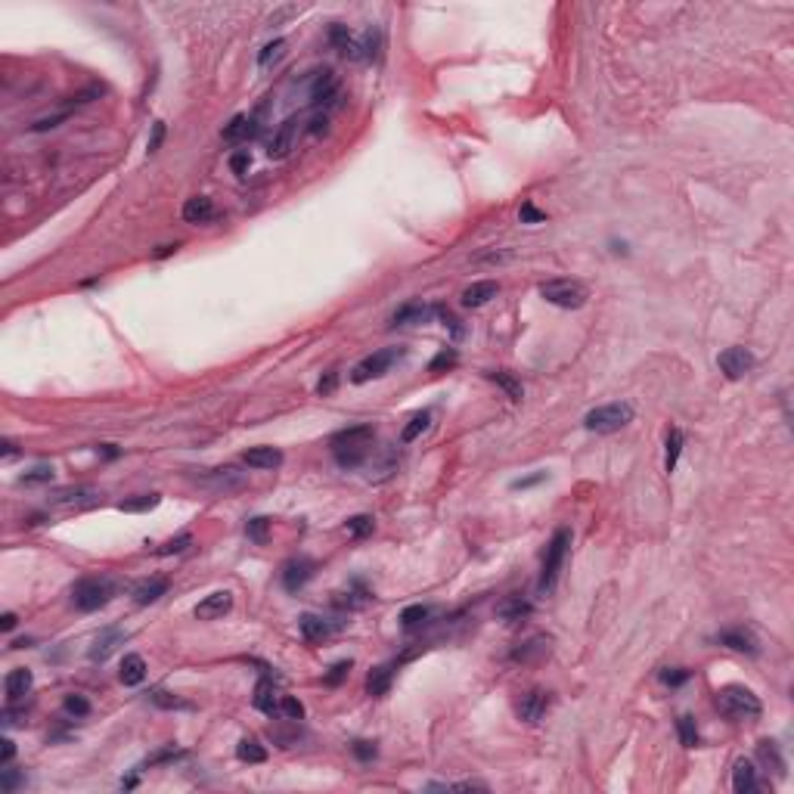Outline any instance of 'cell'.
Instances as JSON below:
<instances>
[{"instance_id": "cell-1", "label": "cell", "mask_w": 794, "mask_h": 794, "mask_svg": "<svg viewBox=\"0 0 794 794\" xmlns=\"http://www.w3.org/2000/svg\"><path fill=\"white\" fill-rule=\"evenodd\" d=\"M373 441H376L373 425H354V428L338 432L335 438H332V450H335L338 465H344V469L360 465L363 459L373 453Z\"/></svg>"}, {"instance_id": "cell-2", "label": "cell", "mask_w": 794, "mask_h": 794, "mask_svg": "<svg viewBox=\"0 0 794 794\" xmlns=\"http://www.w3.org/2000/svg\"><path fill=\"white\" fill-rule=\"evenodd\" d=\"M714 704H717V710H720L723 717H729V720H735V723L757 720V717L764 714L760 698L754 695L751 689H745V686H723V689H717Z\"/></svg>"}, {"instance_id": "cell-3", "label": "cell", "mask_w": 794, "mask_h": 794, "mask_svg": "<svg viewBox=\"0 0 794 794\" xmlns=\"http://www.w3.org/2000/svg\"><path fill=\"white\" fill-rule=\"evenodd\" d=\"M568 546H571V530H568V528H559V530L553 534V540H549L546 555H543V571H540V584H537V593H540V596L553 593L555 580H559L562 565H565Z\"/></svg>"}, {"instance_id": "cell-4", "label": "cell", "mask_w": 794, "mask_h": 794, "mask_svg": "<svg viewBox=\"0 0 794 794\" xmlns=\"http://www.w3.org/2000/svg\"><path fill=\"white\" fill-rule=\"evenodd\" d=\"M633 422V407L630 403H605V407H596L584 416V425L596 434H614L624 425Z\"/></svg>"}, {"instance_id": "cell-5", "label": "cell", "mask_w": 794, "mask_h": 794, "mask_svg": "<svg viewBox=\"0 0 794 794\" xmlns=\"http://www.w3.org/2000/svg\"><path fill=\"white\" fill-rule=\"evenodd\" d=\"M115 596V584L106 578H84L72 587V602L78 611H100Z\"/></svg>"}, {"instance_id": "cell-6", "label": "cell", "mask_w": 794, "mask_h": 794, "mask_svg": "<svg viewBox=\"0 0 794 794\" xmlns=\"http://www.w3.org/2000/svg\"><path fill=\"white\" fill-rule=\"evenodd\" d=\"M540 295L555 307L578 311L587 304V286L578 279H546V283H540Z\"/></svg>"}, {"instance_id": "cell-7", "label": "cell", "mask_w": 794, "mask_h": 794, "mask_svg": "<svg viewBox=\"0 0 794 794\" xmlns=\"http://www.w3.org/2000/svg\"><path fill=\"white\" fill-rule=\"evenodd\" d=\"M403 351H397V348H385V351H376V354L363 357V360L351 369V382H354V385H363V382H369V379H379V376H385L388 369H391V363Z\"/></svg>"}, {"instance_id": "cell-8", "label": "cell", "mask_w": 794, "mask_h": 794, "mask_svg": "<svg viewBox=\"0 0 794 794\" xmlns=\"http://www.w3.org/2000/svg\"><path fill=\"white\" fill-rule=\"evenodd\" d=\"M307 93H311V106H332L338 97V81L332 75V68H320V72H311L307 78Z\"/></svg>"}, {"instance_id": "cell-9", "label": "cell", "mask_w": 794, "mask_h": 794, "mask_svg": "<svg viewBox=\"0 0 794 794\" xmlns=\"http://www.w3.org/2000/svg\"><path fill=\"white\" fill-rule=\"evenodd\" d=\"M717 363H720L723 376L735 382V379H741V376H748L754 369V354L748 348H726Z\"/></svg>"}, {"instance_id": "cell-10", "label": "cell", "mask_w": 794, "mask_h": 794, "mask_svg": "<svg viewBox=\"0 0 794 794\" xmlns=\"http://www.w3.org/2000/svg\"><path fill=\"white\" fill-rule=\"evenodd\" d=\"M313 571H317V565H313L307 555H295V559H289L283 565V587L289 593L304 590V584L313 578Z\"/></svg>"}, {"instance_id": "cell-11", "label": "cell", "mask_w": 794, "mask_h": 794, "mask_svg": "<svg viewBox=\"0 0 794 794\" xmlns=\"http://www.w3.org/2000/svg\"><path fill=\"white\" fill-rule=\"evenodd\" d=\"M295 140H298V118H286L283 124L277 127V133H273L270 146H267V156L286 158L292 149H295Z\"/></svg>"}, {"instance_id": "cell-12", "label": "cell", "mask_w": 794, "mask_h": 794, "mask_svg": "<svg viewBox=\"0 0 794 794\" xmlns=\"http://www.w3.org/2000/svg\"><path fill=\"white\" fill-rule=\"evenodd\" d=\"M233 608V593H227V590H217V593H211V596H205L202 602L196 605V618L198 620H217V618H223V614Z\"/></svg>"}, {"instance_id": "cell-13", "label": "cell", "mask_w": 794, "mask_h": 794, "mask_svg": "<svg viewBox=\"0 0 794 794\" xmlns=\"http://www.w3.org/2000/svg\"><path fill=\"white\" fill-rule=\"evenodd\" d=\"M549 708V692H543V689H530L528 695H521V701H518V717H521L524 723H537L543 714H546Z\"/></svg>"}, {"instance_id": "cell-14", "label": "cell", "mask_w": 794, "mask_h": 794, "mask_svg": "<svg viewBox=\"0 0 794 794\" xmlns=\"http://www.w3.org/2000/svg\"><path fill=\"white\" fill-rule=\"evenodd\" d=\"M298 627H301V636H304L307 643H323L326 636H332V633L338 630V624L320 618V614H301Z\"/></svg>"}, {"instance_id": "cell-15", "label": "cell", "mask_w": 794, "mask_h": 794, "mask_svg": "<svg viewBox=\"0 0 794 794\" xmlns=\"http://www.w3.org/2000/svg\"><path fill=\"white\" fill-rule=\"evenodd\" d=\"M127 639V633L124 630H118V627H106V630L100 633L97 639H93V649H91V661H106L109 655H112L115 649H118L121 643Z\"/></svg>"}, {"instance_id": "cell-16", "label": "cell", "mask_w": 794, "mask_h": 794, "mask_svg": "<svg viewBox=\"0 0 794 794\" xmlns=\"http://www.w3.org/2000/svg\"><path fill=\"white\" fill-rule=\"evenodd\" d=\"M717 643L726 645V649H732V652L757 655V639H754V633L745 630V627H739V630H723L720 636H717Z\"/></svg>"}, {"instance_id": "cell-17", "label": "cell", "mask_w": 794, "mask_h": 794, "mask_svg": "<svg viewBox=\"0 0 794 794\" xmlns=\"http://www.w3.org/2000/svg\"><path fill=\"white\" fill-rule=\"evenodd\" d=\"M31 683H35V676H31V670H25V667H16V670H10L6 674V683H3V689H6V701H22L25 695L31 692Z\"/></svg>"}, {"instance_id": "cell-18", "label": "cell", "mask_w": 794, "mask_h": 794, "mask_svg": "<svg viewBox=\"0 0 794 794\" xmlns=\"http://www.w3.org/2000/svg\"><path fill=\"white\" fill-rule=\"evenodd\" d=\"M242 459H246L248 469H277L283 463V453L277 447H252V450L242 453Z\"/></svg>"}, {"instance_id": "cell-19", "label": "cell", "mask_w": 794, "mask_h": 794, "mask_svg": "<svg viewBox=\"0 0 794 794\" xmlns=\"http://www.w3.org/2000/svg\"><path fill=\"white\" fill-rule=\"evenodd\" d=\"M329 41H332V47H335L342 56H348V59H363L360 44L351 37L348 25H332V28H329Z\"/></svg>"}, {"instance_id": "cell-20", "label": "cell", "mask_w": 794, "mask_h": 794, "mask_svg": "<svg viewBox=\"0 0 794 794\" xmlns=\"http://www.w3.org/2000/svg\"><path fill=\"white\" fill-rule=\"evenodd\" d=\"M165 593H168V580L165 578L140 580V584L133 587V602H137V605H152V602H158Z\"/></svg>"}, {"instance_id": "cell-21", "label": "cell", "mask_w": 794, "mask_h": 794, "mask_svg": "<svg viewBox=\"0 0 794 794\" xmlns=\"http://www.w3.org/2000/svg\"><path fill=\"white\" fill-rule=\"evenodd\" d=\"M214 217V202L208 196H193L183 205V221L187 223H208Z\"/></svg>"}, {"instance_id": "cell-22", "label": "cell", "mask_w": 794, "mask_h": 794, "mask_svg": "<svg viewBox=\"0 0 794 794\" xmlns=\"http://www.w3.org/2000/svg\"><path fill=\"white\" fill-rule=\"evenodd\" d=\"M497 292H499V283H494V279L472 283L469 289L463 292V304H465V307H484L490 298H497Z\"/></svg>"}, {"instance_id": "cell-23", "label": "cell", "mask_w": 794, "mask_h": 794, "mask_svg": "<svg viewBox=\"0 0 794 794\" xmlns=\"http://www.w3.org/2000/svg\"><path fill=\"white\" fill-rule=\"evenodd\" d=\"M391 680H394V664H382V667H373L367 676V692L373 698H382L388 695L391 689Z\"/></svg>"}, {"instance_id": "cell-24", "label": "cell", "mask_w": 794, "mask_h": 794, "mask_svg": "<svg viewBox=\"0 0 794 794\" xmlns=\"http://www.w3.org/2000/svg\"><path fill=\"white\" fill-rule=\"evenodd\" d=\"M543 655H549V636H530L528 643H521L515 652H512V661L528 664V661H537V658H543Z\"/></svg>"}, {"instance_id": "cell-25", "label": "cell", "mask_w": 794, "mask_h": 794, "mask_svg": "<svg viewBox=\"0 0 794 794\" xmlns=\"http://www.w3.org/2000/svg\"><path fill=\"white\" fill-rule=\"evenodd\" d=\"M438 313V307H428V304H403L400 311L394 313L391 323L394 326H409V323H428V320Z\"/></svg>"}, {"instance_id": "cell-26", "label": "cell", "mask_w": 794, "mask_h": 794, "mask_svg": "<svg viewBox=\"0 0 794 794\" xmlns=\"http://www.w3.org/2000/svg\"><path fill=\"white\" fill-rule=\"evenodd\" d=\"M732 788L739 794H751L757 791V770H754L751 760H739L732 770Z\"/></svg>"}, {"instance_id": "cell-27", "label": "cell", "mask_w": 794, "mask_h": 794, "mask_svg": "<svg viewBox=\"0 0 794 794\" xmlns=\"http://www.w3.org/2000/svg\"><path fill=\"white\" fill-rule=\"evenodd\" d=\"M118 676H121V683H124V686H140V683L146 680V661H143L140 655H124Z\"/></svg>"}, {"instance_id": "cell-28", "label": "cell", "mask_w": 794, "mask_h": 794, "mask_svg": "<svg viewBox=\"0 0 794 794\" xmlns=\"http://www.w3.org/2000/svg\"><path fill=\"white\" fill-rule=\"evenodd\" d=\"M255 708L261 710V714L273 717L279 710V701H277V689H273L270 680H261L258 686H255Z\"/></svg>"}, {"instance_id": "cell-29", "label": "cell", "mask_w": 794, "mask_h": 794, "mask_svg": "<svg viewBox=\"0 0 794 794\" xmlns=\"http://www.w3.org/2000/svg\"><path fill=\"white\" fill-rule=\"evenodd\" d=\"M528 614H530V602H524L521 596H509V599L499 605V618L509 620V624H515V620L528 618Z\"/></svg>"}, {"instance_id": "cell-30", "label": "cell", "mask_w": 794, "mask_h": 794, "mask_svg": "<svg viewBox=\"0 0 794 794\" xmlns=\"http://www.w3.org/2000/svg\"><path fill=\"white\" fill-rule=\"evenodd\" d=\"M236 757H239L242 764H264V760H267V748L258 745L255 739H239V745H236Z\"/></svg>"}, {"instance_id": "cell-31", "label": "cell", "mask_w": 794, "mask_h": 794, "mask_svg": "<svg viewBox=\"0 0 794 794\" xmlns=\"http://www.w3.org/2000/svg\"><path fill=\"white\" fill-rule=\"evenodd\" d=\"M757 757H760V764H764V766H773L779 776L785 773V760H782V754H779L776 741H770V739L760 741V745H757Z\"/></svg>"}, {"instance_id": "cell-32", "label": "cell", "mask_w": 794, "mask_h": 794, "mask_svg": "<svg viewBox=\"0 0 794 794\" xmlns=\"http://www.w3.org/2000/svg\"><path fill=\"white\" fill-rule=\"evenodd\" d=\"M252 131H255V127H252V118H246V115H236V118L230 121L227 127H223L221 137L227 140V143H239V140H246Z\"/></svg>"}, {"instance_id": "cell-33", "label": "cell", "mask_w": 794, "mask_h": 794, "mask_svg": "<svg viewBox=\"0 0 794 794\" xmlns=\"http://www.w3.org/2000/svg\"><path fill=\"white\" fill-rule=\"evenodd\" d=\"M428 425H432V413H416L413 419H409L407 425H403V432H400V441H403V444H413V441L419 438V434L425 432Z\"/></svg>"}, {"instance_id": "cell-34", "label": "cell", "mask_w": 794, "mask_h": 794, "mask_svg": "<svg viewBox=\"0 0 794 794\" xmlns=\"http://www.w3.org/2000/svg\"><path fill=\"white\" fill-rule=\"evenodd\" d=\"M683 441H686V438H683L680 428H670V434H667V456H664V469H667V472H674L676 463H680Z\"/></svg>"}, {"instance_id": "cell-35", "label": "cell", "mask_w": 794, "mask_h": 794, "mask_svg": "<svg viewBox=\"0 0 794 794\" xmlns=\"http://www.w3.org/2000/svg\"><path fill=\"white\" fill-rule=\"evenodd\" d=\"M344 530H348L354 540H363V537H369L376 530V521H373V515H354V518L344 521Z\"/></svg>"}, {"instance_id": "cell-36", "label": "cell", "mask_w": 794, "mask_h": 794, "mask_svg": "<svg viewBox=\"0 0 794 794\" xmlns=\"http://www.w3.org/2000/svg\"><path fill=\"white\" fill-rule=\"evenodd\" d=\"M490 379L497 382L499 388H503L506 394L512 397V400H521V394H524V388H521V382L515 379L512 373H506V369H497V373H490Z\"/></svg>"}, {"instance_id": "cell-37", "label": "cell", "mask_w": 794, "mask_h": 794, "mask_svg": "<svg viewBox=\"0 0 794 794\" xmlns=\"http://www.w3.org/2000/svg\"><path fill=\"white\" fill-rule=\"evenodd\" d=\"M283 53H286V41H283V37H277V41H270V44H267V47L258 53V66H261V68H270L273 62L283 59Z\"/></svg>"}, {"instance_id": "cell-38", "label": "cell", "mask_w": 794, "mask_h": 794, "mask_svg": "<svg viewBox=\"0 0 794 794\" xmlns=\"http://www.w3.org/2000/svg\"><path fill=\"white\" fill-rule=\"evenodd\" d=\"M158 494H140V497H133V499H124V503H118V509L121 512H149V509H156L158 506Z\"/></svg>"}, {"instance_id": "cell-39", "label": "cell", "mask_w": 794, "mask_h": 794, "mask_svg": "<svg viewBox=\"0 0 794 794\" xmlns=\"http://www.w3.org/2000/svg\"><path fill=\"white\" fill-rule=\"evenodd\" d=\"M428 618H432V608H428V605H409V608H403V611H400V624L407 627V630L419 627L422 620H428Z\"/></svg>"}, {"instance_id": "cell-40", "label": "cell", "mask_w": 794, "mask_h": 794, "mask_svg": "<svg viewBox=\"0 0 794 794\" xmlns=\"http://www.w3.org/2000/svg\"><path fill=\"white\" fill-rule=\"evenodd\" d=\"M676 732H680V741H683L686 748H695V745H698V726H695V720H692L689 714L676 720Z\"/></svg>"}, {"instance_id": "cell-41", "label": "cell", "mask_w": 794, "mask_h": 794, "mask_svg": "<svg viewBox=\"0 0 794 794\" xmlns=\"http://www.w3.org/2000/svg\"><path fill=\"white\" fill-rule=\"evenodd\" d=\"M379 47H382V35H379V28H369L367 35H363V41H360V53H363V59H379Z\"/></svg>"}, {"instance_id": "cell-42", "label": "cell", "mask_w": 794, "mask_h": 794, "mask_svg": "<svg viewBox=\"0 0 794 794\" xmlns=\"http://www.w3.org/2000/svg\"><path fill=\"white\" fill-rule=\"evenodd\" d=\"M246 534L252 543H267V534H270V521L267 518H252L246 524Z\"/></svg>"}, {"instance_id": "cell-43", "label": "cell", "mask_w": 794, "mask_h": 794, "mask_svg": "<svg viewBox=\"0 0 794 794\" xmlns=\"http://www.w3.org/2000/svg\"><path fill=\"white\" fill-rule=\"evenodd\" d=\"M190 543H193V534H177V537H171L168 543H162L156 553H158V555H174V553H183Z\"/></svg>"}, {"instance_id": "cell-44", "label": "cell", "mask_w": 794, "mask_h": 794, "mask_svg": "<svg viewBox=\"0 0 794 794\" xmlns=\"http://www.w3.org/2000/svg\"><path fill=\"white\" fill-rule=\"evenodd\" d=\"M279 714H283L286 720H301V717H304V704L292 695H283L279 698Z\"/></svg>"}, {"instance_id": "cell-45", "label": "cell", "mask_w": 794, "mask_h": 794, "mask_svg": "<svg viewBox=\"0 0 794 794\" xmlns=\"http://www.w3.org/2000/svg\"><path fill=\"white\" fill-rule=\"evenodd\" d=\"M456 360H459V357H456V348H444L432 363H428V369H432V373H444V369L456 367Z\"/></svg>"}, {"instance_id": "cell-46", "label": "cell", "mask_w": 794, "mask_h": 794, "mask_svg": "<svg viewBox=\"0 0 794 794\" xmlns=\"http://www.w3.org/2000/svg\"><path fill=\"white\" fill-rule=\"evenodd\" d=\"M19 481H22V484H47V481H53V465H35V469L25 472Z\"/></svg>"}, {"instance_id": "cell-47", "label": "cell", "mask_w": 794, "mask_h": 794, "mask_svg": "<svg viewBox=\"0 0 794 794\" xmlns=\"http://www.w3.org/2000/svg\"><path fill=\"white\" fill-rule=\"evenodd\" d=\"M66 710L72 717H87L91 714V701L84 695H66Z\"/></svg>"}, {"instance_id": "cell-48", "label": "cell", "mask_w": 794, "mask_h": 794, "mask_svg": "<svg viewBox=\"0 0 794 794\" xmlns=\"http://www.w3.org/2000/svg\"><path fill=\"white\" fill-rule=\"evenodd\" d=\"M152 701L158 704V708H190L183 698H177V695H171V692H165V689H156V692L149 695Z\"/></svg>"}, {"instance_id": "cell-49", "label": "cell", "mask_w": 794, "mask_h": 794, "mask_svg": "<svg viewBox=\"0 0 794 794\" xmlns=\"http://www.w3.org/2000/svg\"><path fill=\"white\" fill-rule=\"evenodd\" d=\"M81 497H93L91 488H75V490H56L53 503H81Z\"/></svg>"}, {"instance_id": "cell-50", "label": "cell", "mask_w": 794, "mask_h": 794, "mask_svg": "<svg viewBox=\"0 0 794 794\" xmlns=\"http://www.w3.org/2000/svg\"><path fill=\"white\" fill-rule=\"evenodd\" d=\"M686 680H689V670H683V667L661 670V683H664V686H683Z\"/></svg>"}, {"instance_id": "cell-51", "label": "cell", "mask_w": 794, "mask_h": 794, "mask_svg": "<svg viewBox=\"0 0 794 794\" xmlns=\"http://www.w3.org/2000/svg\"><path fill=\"white\" fill-rule=\"evenodd\" d=\"M518 217H521V223H540V221H546V214H543L540 208H534L530 202H524V205H521Z\"/></svg>"}, {"instance_id": "cell-52", "label": "cell", "mask_w": 794, "mask_h": 794, "mask_svg": "<svg viewBox=\"0 0 794 794\" xmlns=\"http://www.w3.org/2000/svg\"><path fill=\"white\" fill-rule=\"evenodd\" d=\"M22 782H25V776H19V773H12V770H0V785H3V791L12 794Z\"/></svg>"}, {"instance_id": "cell-53", "label": "cell", "mask_w": 794, "mask_h": 794, "mask_svg": "<svg viewBox=\"0 0 794 794\" xmlns=\"http://www.w3.org/2000/svg\"><path fill=\"white\" fill-rule=\"evenodd\" d=\"M165 131H168V127H165V121H156V124H152V137H149V146H146V149H149V156H152V152L162 149Z\"/></svg>"}, {"instance_id": "cell-54", "label": "cell", "mask_w": 794, "mask_h": 794, "mask_svg": "<svg viewBox=\"0 0 794 794\" xmlns=\"http://www.w3.org/2000/svg\"><path fill=\"white\" fill-rule=\"evenodd\" d=\"M348 670H351V661H338L335 667H332L329 674H326V683H329V686H338V683H342L344 676H348Z\"/></svg>"}, {"instance_id": "cell-55", "label": "cell", "mask_w": 794, "mask_h": 794, "mask_svg": "<svg viewBox=\"0 0 794 794\" xmlns=\"http://www.w3.org/2000/svg\"><path fill=\"white\" fill-rule=\"evenodd\" d=\"M335 385H338V373H335V369H332V373H326V376H323V379H320L317 391H320V394H323V397H326V394H332V391H335Z\"/></svg>"}, {"instance_id": "cell-56", "label": "cell", "mask_w": 794, "mask_h": 794, "mask_svg": "<svg viewBox=\"0 0 794 794\" xmlns=\"http://www.w3.org/2000/svg\"><path fill=\"white\" fill-rule=\"evenodd\" d=\"M351 751H354L360 760H373V757H376V745H369V741H354V745H351Z\"/></svg>"}, {"instance_id": "cell-57", "label": "cell", "mask_w": 794, "mask_h": 794, "mask_svg": "<svg viewBox=\"0 0 794 794\" xmlns=\"http://www.w3.org/2000/svg\"><path fill=\"white\" fill-rule=\"evenodd\" d=\"M59 121H66V112H59V115H50V118H41V121H35L31 124V131H50V127H56Z\"/></svg>"}, {"instance_id": "cell-58", "label": "cell", "mask_w": 794, "mask_h": 794, "mask_svg": "<svg viewBox=\"0 0 794 794\" xmlns=\"http://www.w3.org/2000/svg\"><path fill=\"white\" fill-rule=\"evenodd\" d=\"M543 478H546V472H537V475H528V478H518V481H512V490H524V488H534V484H540Z\"/></svg>"}, {"instance_id": "cell-59", "label": "cell", "mask_w": 794, "mask_h": 794, "mask_svg": "<svg viewBox=\"0 0 794 794\" xmlns=\"http://www.w3.org/2000/svg\"><path fill=\"white\" fill-rule=\"evenodd\" d=\"M0 745H3V748H0V766H10V760L16 757V745H12L10 739H3Z\"/></svg>"}, {"instance_id": "cell-60", "label": "cell", "mask_w": 794, "mask_h": 794, "mask_svg": "<svg viewBox=\"0 0 794 794\" xmlns=\"http://www.w3.org/2000/svg\"><path fill=\"white\" fill-rule=\"evenodd\" d=\"M230 168H233L236 174H246V171H248V152H236V156L230 158Z\"/></svg>"}, {"instance_id": "cell-61", "label": "cell", "mask_w": 794, "mask_h": 794, "mask_svg": "<svg viewBox=\"0 0 794 794\" xmlns=\"http://www.w3.org/2000/svg\"><path fill=\"white\" fill-rule=\"evenodd\" d=\"M326 124H329V121H326V115H317V118L311 121V133H326Z\"/></svg>"}, {"instance_id": "cell-62", "label": "cell", "mask_w": 794, "mask_h": 794, "mask_svg": "<svg viewBox=\"0 0 794 794\" xmlns=\"http://www.w3.org/2000/svg\"><path fill=\"white\" fill-rule=\"evenodd\" d=\"M0 627H3V630H12V627H16V614L6 611L3 618H0Z\"/></svg>"}, {"instance_id": "cell-63", "label": "cell", "mask_w": 794, "mask_h": 794, "mask_svg": "<svg viewBox=\"0 0 794 794\" xmlns=\"http://www.w3.org/2000/svg\"><path fill=\"white\" fill-rule=\"evenodd\" d=\"M0 447H3V450H0V453H3V456H12V453H16V444H12V441H3V444H0Z\"/></svg>"}, {"instance_id": "cell-64", "label": "cell", "mask_w": 794, "mask_h": 794, "mask_svg": "<svg viewBox=\"0 0 794 794\" xmlns=\"http://www.w3.org/2000/svg\"><path fill=\"white\" fill-rule=\"evenodd\" d=\"M171 252H177V246H162V248L156 252V258H165V255H171Z\"/></svg>"}]
</instances>
